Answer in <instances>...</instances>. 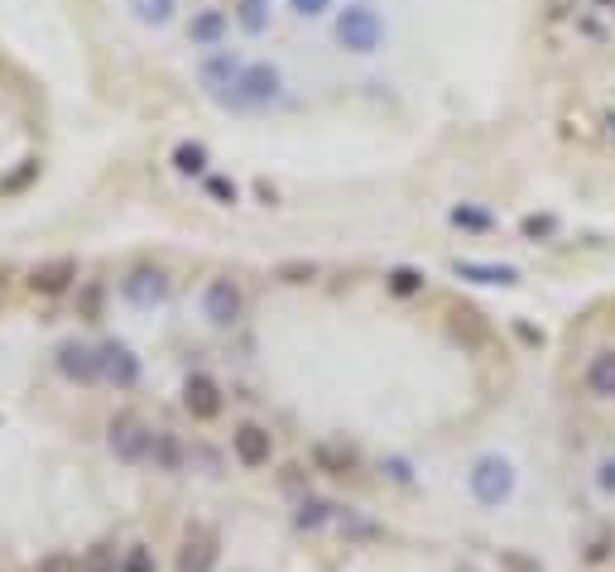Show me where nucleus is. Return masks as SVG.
Masks as SVG:
<instances>
[{"label":"nucleus","instance_id":"ddd939ff","mask_svg":"<svg viewBox=\"0 0 615 572\" xmlns=\"http://www.w3.org/2000/svg\"><path fill=\"white\" fill-rule=\"evenodd\" d=\"M587 390L596 399H615V351H596V356L587 361Z\"/></svg>","mask_w":615,"mask_h":572},{"label":"nucleus","instance_id":"1a4fd4ad","mask_svg":"<svg viewBox=\"0 0 615 572\" xmlns=\"http://www.w3.org/2000/svg\"><path fill=\"white\" fill-rule=\"evenodd\" d=\"M58 370L77 385H96L101 380V356L96 346H82V342H63L58 346Z\"/></svg>","mask_w":615,"mask_h":572},{"label":"nucleus","instance_id":"393cba45","mask_svg":"<svg viewBox=\"0 0 615 572\" xmlns=\"http://www.w3.org/2000/svg\"><path fill=\"white\" fill-rule=\"evenodd\" d=\"M34 174H39V164H34V159H25V164L15 168V174H10L5 183H0V193H20V188H25V183H29Z\"/></svg>","mask_w":615,"mask_h":572},{"label":"nucleus","instance_id":"bb28decb","mask_svg":"<svg viewBox=\"0 0 615 572\" xmlns=\"http://www.w3.org/2000/svg\"><path fill=\"white\" fill-rule=\"evenodd\" d=\"M452 222H457V226H476V231H481V226H490V216H486V212H467V207H457V212H452Z\"/></svg>","mask_w":615,"mask_h":572},{"label":"nucleus","instance_id":"a878e982","mask_svg":"<svg viewBox=\"0 0 615 572\" xmlns=\"http://www.w3.org/2000/svg\"><path fill=\"white\" fill-rule=\"evenodd\" d=\"M260 5H265V0H246V10H241V25L246 29H265V10Z\"/></svg>","mask_w":615,"mask_h":572},{"label":"nucleus","instance_id":"2f4dec72","mask_svg":"<svg viewBox=\"0 0 615 572\" xmlns=\"http://www.w3.org/2000/svg\"><path fill=\"white\" fill-rule=\"evenodd\" d=\"M601 491H615V462L601 467Z\"/></svg>","mask_w":615,"mask_h":572},{"label":"nucleus","instance_id":"423d86ee","mask_svg":"<svg viewBox=\"0 0 615 572\" xmlns=\"http://www.w3.org/2000/svg\"><path fill=\"white\" fill-rule=\"evenodd\" d=\"M121 298L135 303V308H154V303L168 298V275L164 269H149V265L130 269V275L121 279Z\"/></svg>","mask_w":615,"mask_h":572},{"label":"nucleus","instance_id":"7ed1b4c3","mask_svg":"<svg viewBox=\"0 0 615 572\" xmlns=\"http://www.w3.org/2000/svg\"><path fill=\"white\" fill-rule=\"evenodd\" d=\"M231 452H236V462H241L246 471H260V467H269V457H275V433H269L265 424H241L231 433Z\"/></svg>","mask_w":615,"mask_h":572},{"label":"nucleus","instance_id":"39448f33","mask_svg":"<svg viewBox=\"0 0 615 572\" xmlns=\"http://www.w3.org/2000/svg\"><path fill=\"white\" fill-rule=\"evenodd\" d=\"M183 409L197 418V424H212V418H221V409H227V399H221V385L212 376H187L183 380Z\"/></svg>","mask_w":615,"mask_h":572},{"label":"nucleus","instance_id":"9b49d317","mask_svg":"<svg viewBox=\"0 0 615 572\" xmlns=\"http://www.w3.org/2000/svg\"><path fill=\"white\" fill-rule=\"evenodd\" d=\"M187 462V447L178 443V433H168V428H154V443H149V467L154 471H164V477H178Z\"/></svg>","mask_w":615,"mask_h":572},{"label":"nucleus","instance_id":"b1692460","mask_svg":"<svg viewBox=\"0 0 615 572\" xmlns=\"http://www.w3.org/2000/svg\"><path fill=\"white\" fill-rule=\"evenodd\" d=\"M318 275V265H303V260H288V265H279V279L284 284H308Z\"/></svg>","mask_w":615,"mask_h":572},{"label":"nucleus","instance_id":"20e7f679","mask_svg":"<svg viewBox=\"0 0 615 572\" xmlns=\"http://www.w3.org/2000/svg\"><path fill=\"white\" fill-rule=\"evenodd\" d=\"M241 313H246V298H241V289H236L231 279H212L207 289H202V317H207V323L231 327Z\"/></svg>","mask_w":615,"mask_h":572},{"label":"nucleus","instance_id":"5701e85b","mask_svg":"<svg viewBox=\"0 0 615 572\" xmlns=\"http://www.w3.org/2000/svg\"><path fill=\"white\" fill-rule=\"evenodd\" d=\"M389 289H395V294H418L423 275H418V269H408V265H399V269H389Z\"/></svg>","mask_w":615,"mask_h":572},{"label":"nucleus","instance_id":"dca6fc26","mask_svg":"<svg viewBox=\"0 0 615 572\" xmlns=\"http://www.w3.org/2000/svg\"><path fill=\"white\" fill-rule=\"evenodd\" d=\"M82 572H121V553H116L111 538H96V544L82 553Z\"/></svg>","mask_w":615,"mask_h":572},{"label":"nucleus","instance_id":"6ab92c4d","mask_svg":"<svg viewBox=\"0 0 615 572\" xmlns=\"http://www.w3.org/2000/svg\"><path fill=\"white\" fill-rule=\"evenodd\" d=\"M121 572H159V563H154V548L149 544H130L121 553Z\"/></svg>","mask_w":615,"mask_h":572},{"label":"nucleus","instance_id":"c756f323","mask_svg":"<svg viewBox=\"0 0 615 572\" xmlns=\"http://www.w3.org/2000/svg\"><path fill=\"white\" fill-rule=\"evenodd\" d=\"M207 188H212V197H221V202H236V183H227V178H212Z\"/></svg>","mask_w":615,"mask_h":572},{"label":"nucleus","instance_id":"9d476101","mask_svg":"<svg viewBox=\"0 0 615 572\" xmlns=\"http://www.w3.org/2000/svg\"><path fill=\"white\" fill-rule=\"evenodd\" d=\"M73 284H77V260H48V265H34L29 269V289L44 294V298L73 289Z\"/></svg>","mask_w":615,"mask_h":572},{"label":"nucleus","instance_id":"a211bd4d","mask_svg":"<svg viewBox=\"0 0 615 572\" xmlns=\"http://www.w3.org/2000/svg\"><path fill=\"white\" fill-rule=\"evenodd\" d=\"M457 275H467L476 284H515V269H509V265H471V260H461Z\"/></svg>","mask_w":615,"mask_h":572},{"label":"nucleus","instance_id":"f257e3e1","mask_svg":"<svg viewBox=\"0 0 615 572\" xmlns=\"http://www.w3.org/2000/svg\"><path fill=\"white\" fill-rule=\"evenodd\" d=\"M106 433H111L106 443H111V452H116V457H121V462H130V467L149 462V443H154V428H149V424H145V418L135 414V409H121V414H116Z\"/></svg>","mask_w":615,"mask_h":572},{"label":"nucleus","instance_id":"0eeeda50","mask_svg":"<svg viewBox=\"0 0 615 572\" xmlns=\"http://www.w3.org/2000/svg\"><path fill=\"white\" fill-rule=\"evenodd\" d=\"M217 553H221L217 529H207V525L187 529L183 548H178V572H212L217 567Z\"/></svg>","mask_w":615,"mask_h":572},{"label":"nucleus","instance_id":"f03ea898","mask_svg":"<svg viewBox=\"0 0 615 572\" xmlns=\"http://www.w3.org/2000/svg\"><path fill=\"white\" fill-rule=\"evenodd\" d=\"M467 486H471V496L481 505H500V500H509V491H515V471H509L505 457H481L471 467Z\"/></svg>","mask_w":615,"mask_h":572},{"label":"nucleus","instance_id":"c85d7f7f","mask_svg":"<svg viewBox=\"0 0 615 572\" xmlns=\"http://www.w3.org/2000/svg\"><path fill=\"white\" fill-rule=\"evenodd\" d=\"M217 29H221V15H202V20L193 25V34H197V39H212Z\"/></svg>","mask_w":615,"mask_h":572},{"label":"nucleus","instance_id":"7c9ffc66","mask_svg":"<svg viewBox=\"0 0 615 572\" xmlns=\"http://www.w3.org/2000/svg\"><path fill=\"white\" fill-rule=\"evenodd\" d=\"M294 10L298 15H322V10H328V0H294Z\"/></svg>","mask_w":615,"mask_h":572},{"label":"nucleus","instance_id":"4be33fe9","mask_svg":"<svg viewBox=\"0 0 615 572\" xmlns=\"http://www.w3.org/2000/svg\"><path fill=\"white\" fill-rule=\"evenodd\" d=\"M130 10L140 15L145 25H164L174 15V0H130Z\"/></svg>","mask_w":615,"mask_h":572},{"label":"nucleus","instance_id":"412c9836","mask_svg":"<svg viewBox=\"0 0 615 572\" xmlns=\"http://www.w3.org/2000/svg\"><path fill=\"white\" fill-rule=\"evenodd\" d=\"M34 572H82V558L67 553V548H54V553H44V558L34 563Z\"/></svg>","mask_w":615,"mask_h":572},{"label":"nucleus","instance_id":"2eb2a0df","mask_svg":"<svg viewBox=\"0 0 615 572\" xmlns=\"http://www.w3.org/2000/svg\"><path fill=\"white\" fill-rule=\"evenodd\" d=\"M351 462H356V457H351L341 443H313V467L322 471V477H347Z\"/></svg>","mask_w":615,"mask_h":572},{"label":"nucleus","instance_id":"f3484780","mask_svg":"<svg viewBox=\"0 0 615 572\" xmlns=\"http://www.w3.org/2000/svg\"><path fill=\"white\" fill-rule=\"evenodd\" d=\"M101 303H106V284H101V279L77 284V317H82V323H96V317H101Z\"/></svg>","mask_w":615,"mask_h":572},{"label":"nucleus","instance_id":"f8f14e48","mask_svg":"<svg viewBox=\"0 0 615 572\" xmlns=\"http://www.w3.org/2000/svg\"><path fill=\"white\" fill-rule=\"evenodd\" d=\"M337 29H341V39H347L351 48H361V54L375 48V39H380V20H375L370 10H347Z\"/></svg>","mask_w":615,"mask_h":572},{"label":"nucleus","instance_id":"aec40b11","mask_svg":"<svg viewBox=\"0 0 615 572\" xmlns=\"http://www.w3.org/2000/svg\"><path fill=\"white\" fill-rule=\"evenodd\" d=\"M174 168L178 174H202V168H207V149L202 145H178L174 149Z\"/></svg>","mask_w":615,"mask_h":572},{"label":"nucleus","instance_id":"cd10ccee","mask_svg":"<svg viewBox=\"0 0 615 572\" xmlns=\"http://www.w3.org/2000/svg\"><path fill=\"white\" fill-rule=\"evenodd\" d=\"M553 231V216H524V236H549Z\"/></svg>","mask_w":615,"mask_h":572},{"label":"nucleus","instance_id":"4468645a","mask_svg":"<svg viewBox=\"0 0 615 572\" xmlns=\"http://www.w3.org/2000/svg\"><path fill=\"white\" fill-rule=\"evenodd\" d=\"M236 87H246L241 96L260 106V101H269V96L279 92V73H275V67H265V63H260V67H246V77L236 82Z\"/></svg>","mask_w":615,"mask_h":572},{"label":"nucleus","instance_id":"6e6552de","mask_svg":"<svg viewBox=\"0 0 615 572\" xmlns=\"http://www.w3.org/2000/svg\"><path fill=\"white\" fill-rule=\"evenodd\" d=\"M101 356V380H111L116 390H130V385H140V361H135V351L126 342H106L96 346Z\"/></svg>","mask_w":615,"mask_h":572}]
</instances>
